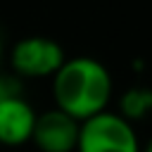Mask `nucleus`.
<instances>
[{"instance_id": "obj_1", "label": "nucleus", "mask_w": 152, "mask_h": 152, "mask_svg": "<svg viewBox=\"0 0 152 152\" xmlns=\"http://www.w3.org/2000/svg\"><path fill=\"white\" fill-rule=\"evenodd\" d=\"M114 95V78L109 69L95 57H66L52 76L55 109L69 114L78 124L109 109Z\"/></svg>"}, {"instance_id": "obj_2", "label": "nucleus", "mask_w": 152, "mask_h": 152, "mask_svg": "<svg viewBox=\"0 0 152 152\" xmlns=\"http://www.w3.org/2000/svg\"><path fill=\"white\" fill-rule=\"evenodd\" d=\"M140 145L135 126L119 112L104 109L78 124L74 152H140Z\"/></svg>"}, {"instance_id": "obj_3", "label": "nucleus", "mask_w": 152, "mask_h": 152, "mask_svg": "<svg viewBox=\"0 0 152 152\" xmlns=\"http://www.w3.org/2000/svg\"><path fill=\"white\" fill-rule=\"evenodd\" d=\"M64 59V48L48 36H26L10 50V66L21 78H52Z\"/></svg>"}, {"instance_id": "obj_4", "label": "nucleus", "mask_w": 152, "mask_h": 152, "mask_svg": "<svg viewBox=\"0 0 152 152\" xmlns=\"http://www.w3.org/2000/svg\"><path fill=\"white\" fill-rule=\"evenodd\" d=\"M78 140V121L59 109H48L36 116L31 142L40 152H74Z\"/></svg>"}, {"instance_id": "obj_5", "label": "nucleus", "mask_w": 152, "mask_h": 152, "mask_svg": "<svg viewBox=\"0 0 152 152\" xmlns=\"http://www.w3.org/2000/svg\"><path fill=\"white\" fill-rule=\"evenodd\" d=\"M36 116L38 112L26 97H21V93L0 100V145L21 147L31 142Z\"/></svg>"}, {"instance_id": "obj_6", "label": "nucleus", "mask_w": 152, "mask_h": 152, "mask_svg": "<svg viewBox=\"0 0 152 152\" xmlns=\"http://www.w3.org/2000/svg\"><path fill=\"white\" fill-rule=\"evenodd\" d=\"M119 114L131 124L150 116L152 114V88L133 86V88L124 90V95L119 97Z\"/></svg>"}, {"instance_id": "obj_7", "label": "nucleus", "mask_w": 152, "mask_h": 152, "mask_svg": "<svg viewBox=\"0 0 152 152\" xmlns=\"http://www.w3.org/2000/svg\"><path fill=\"white\" fill-rule=\"evenodd\" d=\"M10 95H19V81L14 76L0 74V100H5Z\"/></svg>"}, {"instance_id": "obj_8", "label": "nucleus", "mask_w": 152, "mask_h": 152, "mask_svg": "<svg viewBox=\"0 0 152 152\" xmlns=\"http://www.w3.org/2000/svg\"><path fill=\"white\" fill-rule=\"evenodd\" d=\"M140 152H152V135H150V138L140 145Z\"/></svg>"}, {"instance_id": "obj_9", "label": "nucleus", "mask_w": 152, "mask_h": 152, "mask_svg": "<svg viewBox=\"0 0 152 152\" xmlns=\"http://www.w3.org/2000/svg\"><path fill=\"white\" fill-rule=\"evenodd\" d=\"M0 59H2V36H0Z\"/></svg>"}]
</instances>
